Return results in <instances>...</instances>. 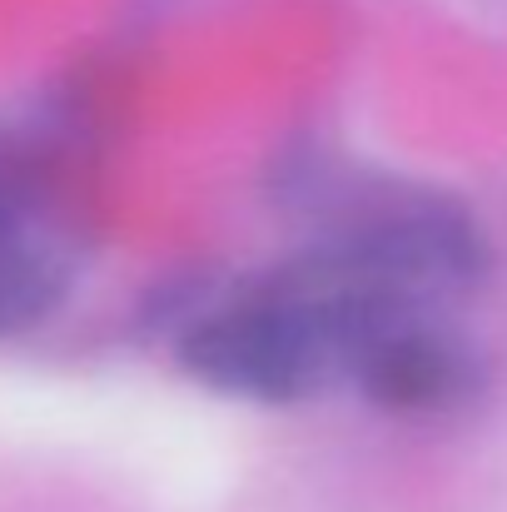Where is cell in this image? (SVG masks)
Here are the masks:
<instances>
[{
    "mask_svg": "<svg viewBox=\"0 0 507 512\" xmlns=\"http://www.w3.org/2000/svg\"><path fill=\"white\" fill-rule=\"evenodd\" d=\"M483 284L478 219L438 194H393L194 294L174 319V358L204 388L264 408L358 398L428 418L483 388Z\"/></svg>",
    "mask_w": 507,
    "mask_h": 512,
    "instance_id": "1",
    "label": "cell"
},
{
    "mask_svg": "<svg viewBox=\"0 0 507 512\" xmlns=\"http://www.w3.org/2000/svg\"><path fill=\"white\" fill-rule=\"evenodd\" d=\"M75 279V249L35 189V179L0 160V339L45 324Z\"/></svg>",
    "mask_w": 507,
    "mask_h": 512,
    "instance_id": "2",
    "label": "cell"
}]
</instances>
